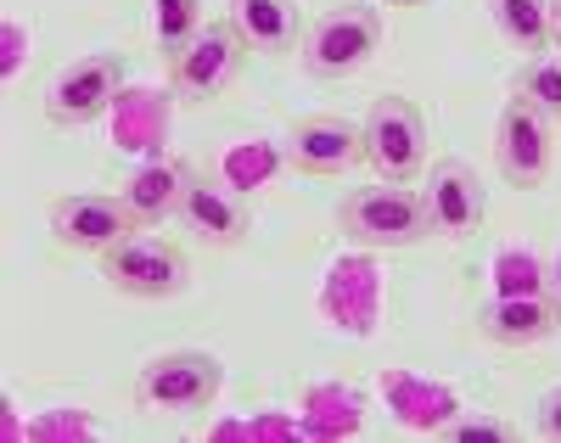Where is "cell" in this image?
<instances>
[{"label": "cell", "instance_id": "obj_22", "mask_svg": "<svg viewBox=\"0 0 561 443\" xmlns=\"http://www.w3.org/2000/svg\"><path fill=\"white\" fill-rule=\"evenodd\" d=\"M545 292L561 304V241H556V253H550V270H545Z\"/></svg>", "mask_w": 561, "mask_h": 443}, {"label": "cell", "instance_id": "obj_17", "mask_svg": "<svg viewBox=\"0 0 561 443\" xmlns=\"http://www.w3.org/2000/svg\"><path fill=\"white\" fill-rule=\"evenodd\" d=\"M197 34H203V0H152V39L163 63H174Z\"/></svg>", "mask_w": 561, "mask_h": 443}, {"label": "cell", "instance_id": "obj_2", "mask_svg": "<svg viewBox=\"0 0 561 443\" xmlns=\"http://www.w3.org/2000/svg\"><path fill=\"white\" fill-rule=\"evenodd\" d=\"M388 45V23H382V7H365V0H337L325 7L309 34H304V68L314 79H354L365 73L370 63L382 57Z\"/></svg>", "mask_w": 561, "mask_h": 443}, {"label": "cell", "instance_id": "obj_3", "mask_svg": "<svg viewBox=\"0 0 561 443\" xmlns=\"http://www.w3.org/2000/svg\"><path fill=\"white\" fill-rule=\"evenodd\" d=\"M225 387V365L208 354V349H169V354H152L147 365L135 371L129 393L140 410H158V416H197V410H214Z\"/></svg>", "mask_w": 561, "mask_h": 443}, {"label": "cell", "instance_id": "obj_4", "mask_svg": "<svg viewBox=\"0 0 561 443\" xmlns=\"http://www.w3.org/2000/svg\"><path fill=\"white\" fill-rule=\"evenodd\" d=\"M365 129V163L377 180H393V185H415L427 174V118H421L415 102L404 95H377L359 118Z\"/></svg>", "mask_w": 561, "mask_h": 443}, {"label": "cell", "instance_id": "obj_23", "mask_svg": "<svg viewBox=\"0 0 561 443\" xmlns=\"http://www.w3.org/2000/svg\"><path fill=\"white\" fill-rule=\"evenodd\" d=\"M382 7H404L410 12V7H433V0H382Z\"/></svg>", "mask_w": 561, "mask_h": 443}, {"label": "cell", "instance_id": "obj_16", "mask_svg": "<svg viewBox=\"0 0 561 443\" xmlns=\"http://www.w3.org/2000/svg\"><path fill=\"white\" fill-rule=\"evenodd\" d=\"M489 18L500 29V39L517 57H545L556 45V12L550 0H489Z\"/></svg>", "mask_w": 561, "mask_h": 443}, {"label": "cell", "instance_id": "obj_10", "mask_svg": "<svg viewBox=\"0 0 561 443\" xmlns=\"http://www.w3.org/2000/svg\"><path fill=\"white\" fill-rule=\"evenodd\" d=\"M242 68H248L242 34L230 23H203V34L169 63V84L185 102H219V95L242 79Z\"/></svg>", "mask_w": 561, "mask_h": 443}, {"label": "cell", "instance_id": "obj_1", "mask_svg": "<svg viewBox=\"0 0 561 443\" xmlns=\"http://www.w3.org/2000/svg\"><path fill=\"white\" fill-rule=\"evenodd\" d=\"M337 230L354 241V248H377V253H399V248H421L433 236L427 225V203H421L415 185H359L337 203Z\"/></svg>", "mask_w": 561, "mask_h": 443}, {"label": "cell", "instance_id": "obj_18", "mask_svg": "<svg viewBox=\"0 0 561 443\" xmlns=\"http://www.w3.org/2000/svg\"><path fill=\"white\" fill-rule=\"evenodd\" d=\"M511 95H523V102H534L545 118L561 124V52L523 57V68L511 73Z\"/></svg>", "mask_w": 561, "mask_h": 443}, {"label": "cell", "instance_id": "obj_9", "mask_svg": "<svg viewBox=\"0 0 561 443\" xmlns=\"http://www.w3.org/2000/svg\"><path fill=\"white\" fill-rule=\"evenodd\" d=\"M280 163L309 180H337L354 163H365V129L343 113H309L280 140Z\"/></svg>", "mask_w": 561, "mask_h": 443}, {"label": "cell", "instance_id": "obj_14", "mask_svg": "<svg viewBox=\"0 0 561 443\" xmlns=\"http://www.w3.org/2000/svg\"><path fill=\"white\" fill-rule=\"evenodd\" d=\"M225 23L259 57H293V52H304V34H309L298 0H230Z\"/></svg>", "mask_w": 561, "mask_h": 443}, {"label": "cell", "instance_id": "obj_8", "mask_svg": "<svg viewBox=\"0 0 561 443\" xmlns=\"http://www.w3.org/2000/svg\"><path fill=\"white\" fill-rule=\"evenodd\" d=\"M129 230H140V219L124 203V191H68L51 203V236L68 253H96L102 259Z\"/></svg>", "mask_w": 561, "mask_h": 443}, {"label": "cell", "instance_id": "obj_21", "mask_svg": "<svg viewBox=\"0 0 561 443\" xmlns=\"http://www.w3.org/2000/svg\"><path fill=\"white\" fill-rule=\"evenodd\" d=\"M18 39H28V34H23V23L12 18V23H7V79L18 73Z\"/></svg>", "mask_w": 561, "mask_h": 443}, {"label": "cell", "instance_id": "obj_6", "mask_svg": "<svg viewBox=\"0 0 561 443\" xmlns=\"http://www.w3.org/2000/svg\"><path fill=\"white\" fill-rule=\"evenodd\" d=\"M494 169L505 185L539 191L556 169V118H545L523 95H505V107L494 118Z\"/></svg>", "mask_w": 561, "mask_h": 443}, {"label": "cell", "instance_id": "obj_5", "mask_svg": "<svg viewBox=\"0 0 561 443\" xmlns=\"http://www.w3.org/2000/svg\"><path fill=\"white\" fill-rule=\"evenodd\" d=\"M102 281L113 292H124V298H174V292H185V281H192V270H185V253L174 248L169 236L158 230H129L124 241H113V248L102 253Z\"/></svg>", "mask_w": 561, "mask_h": 443}, {"label": "cell", "instance_id": "obj_15", "mask_svg": "<svg viewBox=\"0 0 561 443\" xmlns=\"http://www.w3.org/2000/svg\"><path fill=\"white\" fill-rule=\"evenodd\" d=\"M185 185H192V163H180V158H158L147 169H135L124 180V203L135 208L140 225H163L169 214H180V196Z\"/></svg>", "mask_w": 561, "mask_h": 443}, {"label": "cell", "instance_id": "obj_7", "mask_svg": "<svg viewBox=\"0 0 561 443\" xmlns=\"http://www.w3.org/2000/svg\"><path fill=\"white\" fill-rule=\"evenodd\" d=\"M118 95H124V57L90 52L57 68V79L45 84V118L57 129H84V124L107 118L118 107Z\"/></svg>", "mask_w": 561, "mask_h": 443}, {"label": "cell", "instance_id": "obj_13", "mask_svg": "<svg viewBox=\"0 0 561 443\" xmlns=\"http://www.w3.org/2000/svg\"><path fill=\"white\" fill-rule=\"evenodd\" d=\"M478 337L500 342V349H534V342L561 331V304L550 292H500V298H483L472 315Z\"/></svg>", "mask_w": 561, "mask_h": 443}, {"label": "cell", "instance_id": "obj_19", "mask_svg": "<svg viewBox=\"0 0 561 443\" xmlns=\"http://www.w3.org/2000/svg\"><path fill=\"white\" fill-rule=\"evenodd\" d=\"M444 438L449 443H505L511 438V421H500L489 410H455L444 421Z\"/></svg>", "mask_w": 561, "mask_h": 443}, {"label": "cell", "instance_id": "obj_11", "mask_svg": "<svg viewBox=\"0 0 561 443\" xmlns=\"http://www.w3.org/2000/svg\"><path fill=\"white\" fill-rule=\"evenodd\" d=\"M421 203H427V225L433 236L444 241H472L483 230V214H489V191L478 180L472 163L460 158H438L427 169V185H421Z\"/></svg>", "mask_w": 561, "mask_h": 443}, {"label": "cell", "instance_id": "obj_20", "mask_svg": "<svg viewBox=\"0 0 561 443\" xmlns=\"http://www.w3.org/2000/svg\"><path fill=\"white\" fill-rule=\"evenodd\" d=\"M534 432H539L545 443H561V387H550L545 399L534 405Z\"/></svg>", "mask_w": 561, "mask_h": 443}, {"label": "cell", "instance_id": "obj_12", "mask_svg": "<svg viewBox=\"0 0 561 443\" xmlns=\"http://www.w3.org/2000/svg\"><path fill=\"white\" fill-rule=\"evenodd\" d=\"M180 225L192 230L203 248H242L248 230H253V214H248L242 191L230 180L192 169V185L180 196Z\"/></svg>", "mask_w": 561, "mask_h": 443}]
</instances>
